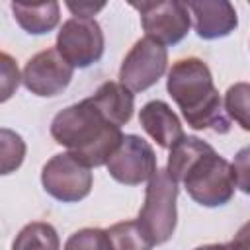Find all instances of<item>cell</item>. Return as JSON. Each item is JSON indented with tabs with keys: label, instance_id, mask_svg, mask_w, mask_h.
<instances>
[{
	"label": "cell",
	"instance_id": "6da1fadb",
	"mask_svg": "<svg viewBox=\"0 0 250 250\" xmlns=\"http://www.w3.org/2000/svg\"><path fill=\"white\" fill-rule=\"evenodd\" d=\"M166 172L201 207H221L234 195L232 164L199 137H184L170 148Z\"/></svg>",
	"mask_w": 250,
	"mask_h": 250
},
{
	"label": "cell",
	"instance_id": "7a4b0ae2",
	"mask_svg": "<svg viewBox=\"0 0 250 250\" xmlns=\"http://www.w3.org/2000/svg\"><path fill=\"white\" fill-rule=\"evenodd\" d=\"M51 137L88 168L109 162L123 141L121 127L109 123L90 98L59 111L51 121Z\"/></svg>",
	"mask_w": 250,
	"mask_h": 250
},
{
	"label": "cell",
	"instance_id": "3957f363",
	"mask_svg": "<svg viewBox=\"0 0 250 250\" xmlns=\"http://www.w3.org/2000/svg\"><path fill=\"white\" fill-rule=\"evenodd\" d=\"M166 90L191 129H211L221 135L230 131V119L213 84V74L201 59L188 57L176 61L168 70Z\"/></svg>",
	"mask_w": 250,
	"mask_h": 250
},
{
	"label": "cell",
	"instance_id": "277c9868",
	"mask_svg": "<svg viewBox=\"0 0 250 250\" xmlns=\"http://www.w3.org/2000/svg\"><path fill=\"white\" fill-rule=\"evenodd\" d=\"M178 182L164 170H156L154 176L146 184L145 203L139 211L137 225L150 240V244L158 246L172 238L178 225Z\"/></svg>",
	"mask_w": 250,
	"mask_h": 250
},
{
	"label": "cell",
	"instance_id": "5b68a950",
	"mask_svg": "<svg viewBox=\"0 0 250 250\" xmlns=\"http://www.w3.org/2000/svg\"><path fill=\"white\" fill-rule=\"evenodd\" d=\"M55 49L74 68H88L104 57L105 39L94 18H68L59 33Z\"/></svg>",
	"mask_w": 250,
	"mask_h": 250
},
{
	"label": "cell",
	"instance_id": "8992f818",
	"mask_svg": "<svg viewBox=\"0 0 250 250\" xmlns=\"http://www.w3.org/2000/svg\"><path fill=\"white\" fill-rule=\"evenodd\" d=\"M92 172L70 152L51 156L41 170L43 189L62 203H76L92 191Z\"/></svg>",
	"mask_w": 250,
	"mask_h": 250
},
{
	"label": "cell",
	"instance_id": "52a82bcc",
	"mask_svg": "<svg viewBox=\"0 0 250 250\" xmlns=\"http://www.w3.org/2000/svg\"><path fill=\"white\" fill-rule=\"evenodd\" d=\"M141 14V25L146 37L154 39L160 45H178L189 31L191 14L186 2L180 0H145L131 2Z\"/></svg>",
	"mask_w": 250,
	"mask_h": 250
},
{
	"label": "cell",
	"instance_id": "ba28073f",
	"mask_svg": "<svg viewBox=\"0 0 250 250\" xmlns=\"http://www.w3.org/2000/svg\"><path fill=\"white\" fill-rule=\"evenodd\" d=\"M166 66V47L150 37H143L125 55L119 68V82L131 92H145L164 76Z\"/></svg>",
	"mask_w": 250,
	"mask_h": 250
},
{
	"label": "cell",
	"instance_id": "9c48e42d",
	"mask_svg": "<svg viewBox=\"0 0 250 250\" xmlns=\"http://www.w3.org/2000/svg\"><path fill=\"white\" fill-rule=\"evenodd\" d=\"M105 166L109 176L123 186H139L148 182L158 170L154 148L139 135H125Z\"/></svg>",
	"mask_w": 250,
	"mask_h": 250
},
{
	"label": "cell",
	"instance_id": "30bf717a",
	"mask_svg": "<svg viewBox=\"0 0 250 250\" xmlns=\"http://www.w3.org/2000/svg\"><path fill=\"white\" fill-rule=\"evenodd\" d=\"M72 74L74 66H70L57 49H45L25 62L21 82L31 94L39 98H53L66 90Z\"/></svg>",
	"mask_w": 250,
	"mask_h": 250
},
{
	"label": "cell",
	"instance_id": "8fae6325",
	"mask_svg": "<svg viewBox=\"0 0 250 250\" xmlns=\"http://www.w3.org/2000/svg\"><path fill=\"white\" fill-rule=\"evenodd\" d=\"M186 6L193 18L195 33L205 41L227 37L238 25L236 10L229 0H191Z\"/></svg>",
	"mask_w": 250,
	"mask_h": 250
},
{
	"label": "cell",
	"instance_id": "7c38bea8",
	"mask_svg": "<svg viewBox=\"0 0 250 250\" xmlns=\"http://www.w3.org/2000/svg\"><path fill=\"white\" fill-rule=\"evenodd\" d=\"M139 123L148 133V137L156 141L158 146L168 148V150L174 148L186 137L178 115L162 100L146 102L139 111Z\"/></svg>",
	"mask_w": 250,
	"mask_h": 250
},
{
	"label": "cell",
	"instance_id": "4fadbf2b",
	"mask_svg": "<svg viewBox=\"0 0 250 250\" xmlns=\"http://www.w3.org/2000/svg\"><path fill=\"white\" fill-rule=\"evenodd\" d=\"M90 102L100 109V113L113 125L121 127L131 121L135 109V96L121 82H104L92 96Z\"/></svg>",
	"mask_w": 250,
	"mask_h": 250
},
{
	"label": "cell",
	"instance_id": "5bb4252c",
	"mask_svg": "<svg viewBox=\"0 0 250 250\" xmlns=\"http://www.w3.org/2000/svg\"><path fill=\"white\" fill-rule=\"evenodd\" d=\"M18 25L29 35H45L59 25L61 6L55 0L47 2H12L10 4Z\"/></svg>",
	"mask_w": 250,
	"mask_h": 250
},
{
	"label": "cell",
	"instance_id": "9a60e30c",
	"mask_svg": "<svg viewBox=\"0 0 250 250\" xmlns=\"http://www.w3.org/2000/svg\"><path fill=\"white\" fill-rule=\"evenodd\" d=\"M59 248H61V240L55 227L41 221L25 225L18 232L12 244V250H59Z\"/></svg>",
	"mask_w": 250,
	"mask_h": 250
},
{
	"label": "cell",
	"instance_id": "2e32d148",
	"mask_svg": "<svg viewBox=\"0 0 250 250\" xmlns=\"http://www.w3.org/2000/svg\"><path fill=\"white\" fill-rule=\"evenodd\" d=\"M225 111L236 125H240V129L250 131V84L248 82H236L229 86L225 94Z\"/></svg>",
	"mask_w": 250,
	"mask_h": 250
},
{
	"label": "cell",
	"instance_id": "e0dca14e",
	"mask_svg": "<svg viewBox=\"0 0 250 250\" xmlns=\"http://www.w3.org/2000/svg\"><path fill=\"white\" fill-rule=\"evenodd\" d=\"M113 250H150L152 244L137 225V221L115 223L107 229Z\"/></svg>",
	"mask_w": 250,
	"mask_h": 250
},
{
	"label": "cell",
	"instance_id": "ac0fdd59",
	"mask_svg": "<svg viewBox=\"0 0 250 250\" xmlns=\"http://www.w3.org/2000/svg\"><path fill=\"white\" fill-rule=\"evenodd\" d=\"M0 146H2V174H12L18 170L25 158V143L16 131L2 127L0 129Z\"/></svg>",
	"mask_w": 250,
	"mask_h": 250
},
{
	"label": "cell",
	"instance_id": "d6986e66",
	"mask_svg": "<svg viewBox=\"0 0 250 250\" xmlns=\"http://www.w3.org/2000/svg\"><path fill=\"white\" fill-rule=\"evenodd\" d=\"M64 250H113L111 238L104 229H80L68 236Z\"/></svg>",
	"mask_w": 250,
	"mask_h": 250
},
{
	"label": "cell",
	"instance_id": "ffe728a7",
	"mask_svg": "<svg viewBox=\"0 0 250 250\" xmlns=\"http://www.w3.org/2000/svg\"><path fill=\"white\" fill-rule=\"evenodd\" d=\"M232 170H234V180H236V188L250 195V145L240 148L234 154L232 160Z\"/></svg>",
	"mask_w": 250,
	"mask_h": 250
},
{
	"label": "cell",
	"instance_id": "44dd1931",
	"mask_svg": "<svg viewBox=\"0 0 250 250\" xmlns=\"http://www.w3.org/2000/svg\"><path fill=\"white\" fill-rule=\"evenodd\" d=\"M0 62H2V98L0 100L6 102V100H10V96L20 86V70L8 53L0 55Z\"/></svg>",
	"mask_w": 250,
	"mask_h": 250
},
{
	"label": "cell",
	"instance_id": "7402d4cb",
	"mask_svg": "<svg viewBox=\"0 0 250 250\" xmlns=\"http://www.w3.org/2000/svg\"><path fill=\"white\" fill-rule=\"evenodd\" d=\"M105 2H66V8L72 12L74 18H94L100 10H104Z\"/></svg>",
	"mask_w": 250,
	"mask_h": 250
},
{
	"label": "cell",
	"instance_id": "603a6c76",
	"mask_svg": "<svg viewBox=\"0 0 250 250\" xmlns=\"http://www.w3.org/2000/svg\"><path fill=\"white\" fill-rule=\"evenodd\" d=\"M230 246L234 250H250V221H246L230 240Z\"/></svg>",
	"mask_w": 250,
	"mask_h": 250
},
{
	"label": "cell",
	"instance_id": "cb8c5ba5",
	"mask_svg": "<svg viewBox=\"0 0 250 250\" xmlns=\"http://www.w3.org/2000/svg\"><path fill=\"white\" fill-rule=\"evenodd\" d=\"M195 250H234V248L229 242V244H205V246H197Z\"/></svg>",
	"mask_w": 250,
	"mask_h": 250
}]
</instances>
